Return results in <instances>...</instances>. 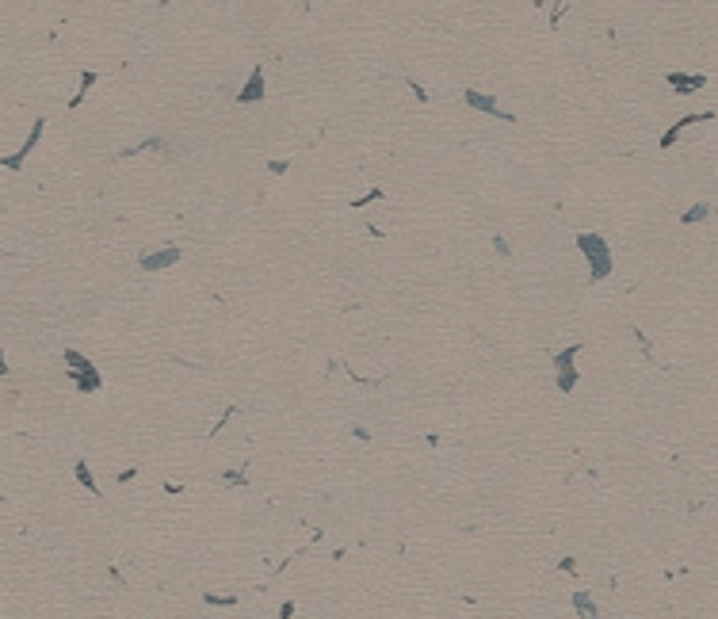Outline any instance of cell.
I'll return each instance as SVG.
<instances>
[{
    "mask_svg": "<svg viewBox=\"0 0 718 619\" xmlns=\"http://www.w3.org/2000/svg\"><path fill=\"white\" fill-rule=\"evenodd\" d=\"M65 371H69V379L77 382V390L84 394H92V390H100L103 387V379H100V367L88 360V355H81V352H65Z\"/></svg>",
    "mask_w": 718,
    "mask_h": 619,
    "instance_id": "cell-1",
    "label": "cell"
},
{
    "mask_svg": "<svg viewBox=\"0 0 718 619\" xmlns=\"http://www.w3.org/2000/svg\"><path fill=\"white\" fill-rule=\"evenodd\" d=\"M669 84H673L676 92H699L707 84L703 73H669Z\"/></svg>",
    "mask_w": 718,
    "mask_h": 619,
    "instance_id": "cell-8",
    "label": "cell"
},
{
    "mask_svg": "<svg viewBox=\"0 0 718 619\" xmlns=\"http://www.w3.org/2000/svg\"><path fill=\"white\" fill-rule=\"evenodd\" d=\"M462 103H466V107H474V111H481V115H500V119H508L505 111L497 107V96H485V92H478V88H466V92H462Z\"/></svg>",
    "mask_w": 718,
    "mask_h": 619,
    "instance_id": "cell-7",
    "label": "cell"
},
{
    "mask_svg": "<svg viewBox=\"0 0 718 619\" xmlns=\"http://www.w3.org/2000/svg\"><path fill=\"white\" fill-rule=\"evenodd\" d=\"M405 84H409V88H413V96H417V100H428V96H424V88H420L417 81H405Z\"/></svg>",
    "mask_w": 718,
    "mask_h": 619,
    "instance_id": "cell-13",
    "label": "cell"
},
{
    "mask_svg": "<svg viewBox=\"0 0 718 619\" xmlns=\"http://www.w3.org/2000/svg\"><path fill=\"white\" fill-rule=\"evenodd\" d=\"M577 245L581 252L592 260V279H604L611 271V252H608V241L600 233H577Z\"/></svg>",
    "mask_w": 718,
    "mask_h": 619,
    "instance_id": "cell-2",
    "label": "cell"
},
{
    "mask_svg": "<svg viewBox=\"0 0 718 619\" xmlns=\"http://www.w3.org/2000/svg\"><path fill=\"white\" fill-rule=\"evenodd\" d=\"M96 81H100V77H96V69H84V73H81V88H77V96L69 100V107H81V100L92 92V84H96Z\"/></svg>",
    "mask_w": 718,
    "mask_h": 619,
    "instance_id": "cell-10",
    "label": "cell"
},
{
    "mask_svg": "<svg viewBox=\"0 0 718 619\" xmlns=\"http://www.w3.org/2000/svg\"><path fill=\"white\" fill-rule=\"evenodd\" d=\"M573 600H577V612H581V615H596V604H592V600L584 596V593H577Z\"/></svg>",
    "mask_w": 718,
    "mask_h": 619,
    "instance_id": "cell-11",
    "label": "cell"
},
{
    "mask_svg": "<svg viewBox=\"0 0 718 619\" xmlns=\"http://www.w3.org/2000/svg\"><path fill=\"white\" fill-rule=\"evenodd\" d=\"M42 130H46V119L39 115V119H35V123H31V130H27V142H23L20 149H16V153L0 157V165H4L8 172H20V168H23V161H27V157L35 153V146L42 142Z\"/></svg>",
    "mask_w": 718,
    "mask_h": 619,
    "instance_id": "cell-3",
    "label": "cell"
},
{
    "mask_svg": "<svg viewBox=\"0 0 718 619\" xmlns=\"http://www.w3.org/2000/svg\"><path fill=\"white\" fill-rule=\"evenodd\" d=\"M493 249L500 252V257H508V252H512V249H508V241H505V237H493Z\"/></svg>",
    "mask_w": 718,
    "mask_h": 619,
    "instance_id": "cell-12",
    "label": "cell"
},
{
    "mask_svg": "<svg viewBox=\"0 0 718 619\" xmlns=\"http://www.w3.org/2000/svg\"><path fill=\"white\" fill-rule=\"evenodd\" d=\"M176 260H180V249H176V245H165V249H149V252H141L138 264H141V271H160V268H172Z\"/></svg>",
    "mask_w": 718,
    "mask_h": 619,
    "instance_id": "cell-4",
    "label": "cell"
},
{
    "mask_svg": "<svg viewBox=\"0 0 718 619\" xmlns=\"http://www.w3.org/2000/svg\"><path fill=\"white\" fill-rule=\"evenodd\" d=\"M264 96H268V84H264V69L257 65V69L249 73V81L241 84L237 103H241V107H245V103H264Z\"/></svg>",
    "mask_w": 718,
    "mask_h": 619,
    "instance_id": "cell-6",
    "label": "cell"
},
{
    "mask_svg": "<svg viewBox=\"0 0 718 619\" xmlns=\"http://www.w3.org/2000/svg\"><path fill=\"white\" fill-rule=\"evenodd\" d=\"M577 352H581V344H573V348L554 355V371H558V387L562 390H573V382H577V367H573V355Z\"/></svg>",
    "mask_w": 718,
    "mask_h": 619,
    "instance_id": "cell-5",
    "label": "cell"
},
{
    "mask_svg": "<svg viewBox=\"0 0 718 619\" xmlns=\"http://www.w3.org/2000/svg\"><path fill=\"white\" fill-rule=\"evenodd\" d=\"M4 375H8V355L0 352V379H4Z\"/></svg>",
    "mask_w": 718,
    "mask_h": 619,
    "instance_id": "cell-14",
    "label": "cell"
},
{
    "mask_svg": "<svg viewBox=\"0 0 718 619\" xmlns=\"http://www.w3.org/2000/svg\"><path fill=\"white\" fill-rule=\"evenodd\" d=\"M73 474H77V482H81L88 493H100V482L92 478V466L84 463V459H77V463H73Z\"/></svg>",
    "mask_w": 718,
    "mask_h": 619,
    "instance_id": "cell-9",
    "label": "cell"
}]
</instances>
